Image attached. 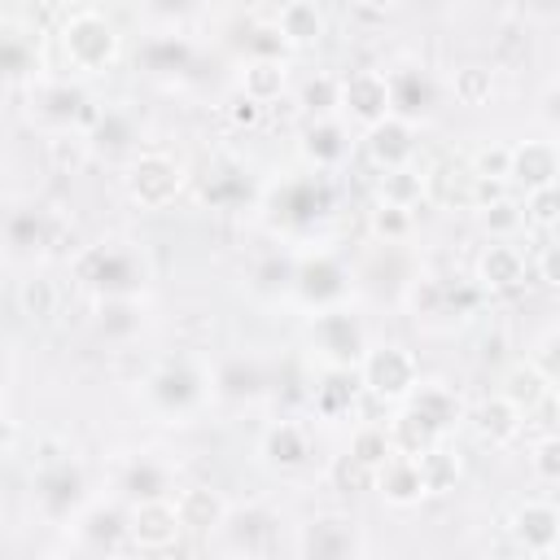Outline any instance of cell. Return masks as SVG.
I'll use <instances>...</instances> for the list:
<instances>
[{
    "label": "cell",
    "instance_id": "1",
    "mask_svg": "<svg viewBox=\"0 0 560 560\" xmlns=\"http://www.w3.org/2000/svg\"><path fill=\"white\" fill-rule=\"evenodd\" d=\"M74 276L79 284H88L96 298H131L144 289V254L127 241H101V245H88L79 258H74Z\"/></svg>",
    "mask_w": 560,
    "mask_h": 560
},
{
    "label": "cell",
    "instance_id": "2",
    "mask_svg": "<svg viewBox=\"0 0 560 560\" xmlns=\"http://www.w3.org/2000/svg\"><path fill=\"white\" fill-rule=\"evenodd\" d=\"M57 39H61L66 61H70L79 74H101V70H109L114 57H118V31H114V22H109L105 13H96V9H70L66 22H61V31H57Z\"/></svg>",
    "mask_w": 560,
    "mask_h": 560
},
{
    "label": "cell",
    "instance_id": "3",
    "mask_svg": "<svg viewBox=\"0 0 560 560\" xmlns=\"http://www.w3.org/2000/svg\"><path fill=\"white\" fill-rule=\"evenodd\" d=\"M271 219L289 232H311L315 223H324L332 214V184L328 171H311V175H289L284 184L271 188Z\"/></svg>",
    "mask_w": 560,
    "mask_h": 560
},
{
    "label": "cell",
    "instance_id": "4",
    "mask_svg": "<svg viewBox=\"0 0 560 560\" xmlns=\"http://www.w3.org/2000/svg\"><path fill=\"white\" fill-rule=\"evenodd\" d=\"M31 490H35L39 516H48L52 525H66V521L79 516V508L88 499V477L70 455H44L39 468H35Z\"/></svg>",
    "mask_w": 560,
    "mask_h": 560
},
{
    "label": "cell",
    "instance_id": "5",
    "mask_svg": "<svg viewBox=\"0 0 560 560\" xmlns=\"http://www.w3.org/2000/svg\"><path fill=\"white\" fill-rule=\"evenodd\" d=\"M306 337H311V350L324 359V368H359V359L368 350V332H363L359 315L346 311L341 302L315 311Z\"/></svg>",
    "mask_w": 560,
    "mask_h": 560
},
{
    "label": "cell",
    "instance_id": "6",
    "mask_svg": "<svg viewBox=\"0 0 560 560\" xmlns=\"http://www.w3.org/2000/svg\"><path fill=\"white\" fill-rule=\"evenodd\" d=\"M359 381H363V394H372L381 402H402L411 394V385L420 381V368H416V354L407 346L385 341V346H368L363 350Z\"/></svg>",
    "mask_w": 560,
    "mask_h": 560
},
{
    "label": "cell",
    "instance_id": "7",
    "mask_svg": "<svg viewBox=\"0 0 560 560\" xmlns=\"http://www.w3.org/2000/svg\"><path fill=\"white\" fill-rule=\"evenodd\" d=\"M144 394L162 416H192L210 394V376L192 359H171L149 372Z\"/></svg>",
    "mask_w": 560,
    "mask_h": 560
},
{
    "label": "cell",
    "instance_id": "8",
    "mask_svg": "<svg viewBox=\"0 0 560 560\" xmlns=\"http://www.w3.org/2000/svg\"><path fill=\"white\" fill-rule=\"evenodd\" d=\"M481 306V284L446 280V276H420L407 284V311L416 319H464Z\"/></svg>",
    "mask_w": 560,
    "mask_h": 560
},
{
    "label": "cell",
    "instance_id": "9",
    "mask_svg": "<svg viewBox=\"0 0 560 560\" xmlns=\"http://www.w3.org/2000/svg\"><path fill=\"white\" fill-rule=\"evenodd\" d=\"M184 188V166L171 158V153H136L131 166H127V192L136 206L144 210H162L179 197Z\"/></svg>",
    "mask_w": 560,
    "mask_h": 560
},
{
    "label": "cell",
    "instance_id": "10",
    "mask_svg": "<svg viewBox=\"0 0 560 560\" xmlns=\"http://www.w3.org/2000/svg\"><path fill=\"white\" fill-rule=\"evenodd\" d=\"M293 293H298L306 306H315V311L337 306V302H346V293H350V271H346L341 258L328 254V249L306 254V258H298Z\"/></svg>",
    "mask_w": 560,
    "mask_h": 560
},
{
    "label": "cell",
    "instance_id": "11",
    "mask_svg": "<svg viewBox=\"0 0 560 560\" xmlns=\"http://www.w3.org/2000/svg\"><path fill=\"white\" fill-rule=\"evenodd\" d=\"M184 534L179 512H175V494H158V499H136L127 508V542L140 551H166L175 547V538Z\"/></svg>",
    "mask_w": 560,
    "mask_h": 560
},
{
    "label": "cell",
    "instance_id": "12",
    "mask_svg": "<svg viewBox=\"0 0 560 560\" xmlns=\"http://www.w3.org/2000/svg\"><path fill=\"white\" fill-rule=\"evenodd\" d=\"M219 529H223L228 547L232 551H245V556H271L280 547V512H271L267 503L228 508Z\"/></svg>",
    "mask_w": 560,
    "mask_h": 560
},
{
    "label": "cell",
    "instance_id": "13",
    "mask_svg": "<svg viewBox=\"0 0 560 560\" xmlns=\"http://www.w3.org/2000/svg\"><path fill=\"white\" fill-rule=\"evenodd\" d=\"M359 551H363L359 525L350 516H337V512L306 521L298 534V556H306V560H350Z\"/></svg>",
    "mask_w": 560,
    "mask_h": 560
},
{
    "label": "cell",
    "instance_id": "14",
    "mask_svg": "<svg viewBox=\"0 0 560 560\" xmlns=\"http://www.w3.org/2000/svg\"><path fill=\"white\" fill-rule=\"evenodd\" d=\"M508 534L516 538V547H525V556L551 560L556 556V542H560V512H556V503L551 499H525L512 512Z\"/></svg>",
    "mask_w": 560,
    "mask_h": 560
},
{
    "label": "cell",
    "instance_id": "15",
    "mask_svg": "<svg viewBox=\"0 0 560 560\" xmlns=\"http://www.w3.org/2000/svg\"><path fill=\"white\" fill-rule=\"evenodd\" d=\"M337 109H341L346 118L363 122V127H372L376 118H385V114H389V79H385V70H350V74L341 79V101H337Z\"/></svg>",
    "mask_w": 560,
    "mask_h": 560
},
{
    "label": "cell",
    "instance_id": "16",
    "mask_svg": "<svg viewBox=\"0 0 560 560\" xmlns=\"http://www.w3.org/2000/svg\"><path fill=\"white\" fill-rule=\"evenodd\" d=\"M31 105H35V118H39L44 127H57V131L79 127V122H92V114H96V109H88V105H92L88 92L74 88V83H66V79L39 83L35 96H31Z\"/></svg>",
    "mask_w": 560,
    "mask_h": 560
},
{
    "label": "cell",
    "instance_id": "17",
    "mask_svg": "<svg viewBox=\"0 0 560 560\" xmlns=\"http://www.w3.org/2000/svg\"><path fill=\"white\" fill-rule=\"evenodd\" d=\"M402 407H407L420 424H429L438 438L451 433V429L464 420V402H459V394H455L446 381H416L411 394L402 398Z\"/></svg>",
    "mask_w": 560,
    "mask_h": 560
},
{
    "label": "cell",
    "instance_id": "18",
    "mask_svg": "<svg viewBox=\"0 0 560 560\" xmlns=\"http://www.w3.org/2000/svg\"><path fill=\"white\" fill-rule=\"evenodd\" d=\"M363 149H368V158H372L381 171L407 166L411 153H416V122L402 118V114H385V118H376V122L363 131Z\"/></svg>",
    "mask_w": 560,
    "mask_h": 560
},
{
    "label": "cell",
    "instance_id": "19",
    "mask_svg": "<svg viewBox=\"0 0 560 560\" xmlns=\"http://www.w3.org/2000/svg\"><path fill=\"white\" fill-rule=\"evenodd\" d=\"M477 171L468 158H442L429 175H424V192L438 201V206H459V210H472L477 206Z\"/></svg>",
    "mask_w": 560,
    "mask_h": 560
},
{
    "label": "cell",
    "instance_id": "20",
    "mask_svg": "<svg viewBox=\"0 0 560 560\" xmlns=\"http://www.w3.org/2000/svg\"><path fill=\"white\" fill-rule=\"evenodd\" d=\"M556 175H560V158L551 140H521L508 149V184H521L529 192V188L556 184Z\"/></svg>",
    "mask_w": 560,
    "mask_h": 560
},
{
    "label": "cell",
    "instance_id": "21",
    "mask_svg": "<svg viewBox=\"0 0 560 560\" xmlns=\"http://www.w3.org/2000/svg\"><path fill=\"white\" fill-rule=\"evenodd\" d=\"M525 280H529V262L521 258L516 245L494 241V245L481 249V258H477V284L481 289H490V293H516Z\"/></svg>",
    "mask_w": 560,
    "mask_h": 560
},
{
    "label": "cell",
    "instance_id": "22",
    "mask_svg": "<svg viewBox=\"0 0 560 560\" xmlns=\"http://www.w3.org/2000/svg\"><path fill=\"white\" fill-rule=\"evenodd\" d=\"M363 398V381H359V368H324L311 402L324 420H341L354 411V402Z\"/></svg>",
    "mask_w": 560,
    "mask_h": 560
},
{
    "label": "cell",
    "instance_id": "23",
    "mask_svg": "<svg viewBox=\"0 0 560 560\" xmlns=\"http://www.w3.org/2000/svg\"><path fill=\"white\" fill-rule=\"evenodd\" d=\"M249 175H245V166H236V162H228V158H214L210 166H206V175H201V201L206 206H214V210H236V206H245L249 201Z\"/></svg>",
    "mask_w": 560,
    "mask_h": 560
},
{
    "label": "cell",
    "instance_id": "24",
    "mask_svg": "<svg viewBox=\"0 0 560 560\" xmlns=\"http://www.w3.org/2000/svg\"><path fill=\"white\" fill-rule=\"evenodd\" d=\"M118 490L136 503V499H158V494H175V472L171 464H162L158 455H131L118 472Z\"/></svg>",
    "mask_w": 560,
    "mask_h": 560
},
{
    "label": "cell",
    "instance_id": "25",
    "mask_svg": "<svg viewBox=\"0 0 560 560\" xmlns=\"http://www.w3.org/2000/svg\"><path fill=\"white\" fill-rule=\"evenodd\" d=\"M262 459H267L271 468H280V472L306 468V459H311V433H306V424H298V420L271 424V429L262 433Z\"/></svg>",
    "mask_w": 560,
    "mask_h": 560
},
{
    "label": "cell",
    "instance_id": "26",
    "mask_svg": "<svg viewBox=\"0 0 560 560\" xmlns=\"http://www.w3.org/2000/svg\"><path fill=\"white\" fill-rule=\"evenodd\" d=\"M74 529L88 547H101V551H114L127 542V508L118 503H92V508H79L74 516Z\"/></svg>",
    "mask_w": 560,
    "mask_h": 560
},
{
    "label": "cell",
    "instance_id": "27",
    "mask_svg": "<svg viewBox=\"0 0 560 560\" xmlns=\"http://www.w3.org/2000/svg\"><path fill=\"white\" fill-rule=\"evenodd\" d=\"M92 153H105V158H122L136 149V118L127 109H96L92 122H88V140H83Z\"/></svg>",
    "mask_w": 560,
    "mask_h": 560
},
{
    "label": "cell",
    "instance_id": "28",
    "mask_svg": "<svg viewBox=\"0 0 560 560\" xmlns=\"http://www.w3.org/2000/svg\"><path fill=\"white\" fill-rule=\"evenodd\" d=\"M302 153H306V162H311L315 171H332V166H341V162L350 158V131L341 127L337 114H332V118H315V122L306 127Z\"/></svg>",
    "mask_w": 560,
    "mask_h": 560
},
{
    "label": "cell",
    "instance_id": "29",
    "mask_svg": "<svg viewBox=\"0 0 560 560\" xmlns=\"http://www.w3.org/2000/svg\"><path fill=\"white\" fill-rule=\"evenodd\" d=\"M52 236H57V223L44 206H18V210L4 214V245L22 249V254H35V249L52 245Z\"/></svg>",
    "mask_w": 560,
    "mask_h": 560
},
{
    "label": "cell",
    "instance_id": "30",
    "mask_svg": "<svg viewBox=\"0 0 560 560\" xmlns=\"http://www.w3.org/2000/svg\"><path fill=\"white\" fill-rule=\"evenodd\" d=\"M472 429H477L481 442H490V446H508V442L521 438L525 416H521L503 394H494V398H481V402L472 407Z\"/></svg>",
    "mask_w": 560,
    "mask_h": 560
},
{
    "label": "cell",
    "instance_id": "31",
    "mask_svg": "<svg viewBox=\"0 0 560 560\" xmlns=\"http://www.w3.org/2000/svg\"><path fill=\"white\" fill-rule=\"evenodd\" d=\"M175 512H179L184 534H214V529L223 525L228 503H223V494L210 490V486H188V490L175 494Z\"/></svg>",
    "mask_w": 560,
    "mask_h": 560
},
{
    "label": "cell",
    "instance_id": "32",
    "mask_svg": "<svg viewBox=\"0 0 560 560\" xmlns=\"http://www.w3.org/2000/svg\"><path fill=\"white\" fill-rule=\"evenodd\" d=\"M389 79V114H402V118H420L429 105H433V83L424 74V66H402Z\"/></svg>",
    "mask_w": 560,
    "mask_h": 560
},
{
    "label": "cell",
    "instance_id": "33",
    "mask_svg": "<svg viewBox=\"0 0 560 560\" xmlns=\"http://www.w3.org/2000/svg\"><path fill=\"white\" fill-rule=\"evenodd\" d=\"M39 70V44L35 31L22 22H0V74L26 79Z\"/></svg>",
    "mask_w": 560,
    "mask_h": 560
},
{
    "label": "cell",
    "instance_id": "34",
    "mask_svg": "<svg viewBox=\"0 0 560 560\" xmlns=\"http://www.w3.org/2000/svg\"><path fill=\"white\" fill-rule=\"evenodd\" d=\"M499 394H503V398H508V402L529 420V411H538V407L556 394V385H551V381H547V376L525 359V363L508 368V376H503V389H499Z\"/></svg>",
    "mask_w": 560,
    "mask_h": 560
},
{
    "label": "cell",
    "instance_id": "35",
    "mask_svg": "<svg viewBox=\"0 0 560 560\" xmlns=\"http://www.w3.org/2000/svg\"><path fill=\"white\" fill-rule=\"evenodd\" d=\"M372 490H381L389 503H398V508H407V503H420V494H424V486H420V472H416V459L411 455H402V451H394L381 468H376V486Z\"/></svg>",
    "mask_w": 560,
    "mask_h": 560
},
{
    "label": "cell",
    "instance_id": "36",
    "mask_svg": "<svg viewBox=\"0 0 560 560\" xmlns=\"http://www.w3.org/2000/svg\"><path fill=\"white\" fill-rule=\"evenodd\" d=\"M276 31L284 35L289 48H311L324 39V13L311 0H284L276 13Z\"/></svg>",
    "mask_w": 560,
    "mask_h": 560
},
{
    "label": "cell",
    "instance_id": "37",
    "mask_svg": "<svg viewBox=\"0 0 560 560\" xmlns=\"http://www.w3.org/2000/svg\"><path fill=\"white\" fill-rule=\"evenodd\" d=\"M210 389L223 394V398H232V402H249V398H258V394L267 389V372H262L254 359H228V363L214 372Z\"/></svg>",
    "mask_w": 560,
    "mask_h": 560
},
{
    "label": "cell",
    "instance_id": "38",
    "mask_svg": "<svg viewBox=\"0 0 560 560\" xmlns=\"http://www.w3.org/2000/svg\"><path fill=\"white\" fill-rule=\"evenodd\" d=\"M140 61H144V70H153V74H179V70H188V61H192V44H188L184 35H175V31H162V35H149V39L140 44Z\"/></svg>",
    "mask_w": 560,
    "mask_h": 560
},
{
    "label": "cell",
    "instance_id": "39",
    "mask_svg": "<svg viewBox=\"0 0 560 560\" xmlns=\"http://www.w3.org/2000/svg\"><path fill=\"white\" fill-rule=\"evenodd\" d=\"M411 459H416V472H420L424 494H446V490H455V481H459V459H455L442 442L424 446V451L411 455Z\"/></svg>",
    "mask_w": 560,
    "mask_h": 560
},
{
    "label": "cell",
    "instance_id": "40",
    "mask_svg": "<svg viewBox=\"0 0 560 560\" xmlns=\"http://www.w3.org/2000/svg\"><path fill=\"white\" fill-rule=\"evenodd\" d=\"M284 57H249L245 74H241V92L254 96V101H276L284 92Z\"/></svg>",
    "mask_w": 560,
    "mask_h": 560
},
{
    "label": "cell",
    "instance_id": "41",
    "mask_svg": "<svg viewBox=\"0 0 560 560\" xmlns=\"http://www.w3.org/2000/svg\"><path fill=\"white\" fill-rule=\"evenodd\" d=\"M57 306H61V289H57L52 276H31V280L18 284V311L26 319H39L44 324V319L57 315Z\"/></svg>",
    "mask_w": 560,
    "mask_h": 560
},
{
    "label": "cell",
    "instance_id": "42",
    "mask_svg": "<svg viewBox=\"0 0 560 560\" xmlns=\"http://www.w3.org/2000/svg\"><path fill=\"white\" fill-rule=\"evenodd\" d=\"M140 324H144L140 293H131V298H101V332L105 337H131V332H140Z\"/></svg>",
    "mask_w": 560,
    "mask_h": 560
},
{
    "label": "cell",
    "instance_id": "43",
    "mask_svg": "<svg viewBox=\"0 0 560 560\" xmlns=\"http://www.w3.org/2000/svg\"><path fill=\"white\" fill-rule=\"evenodd\" d=\"M451 92H455L459 105H486L490 92H494L490 66H459V70L451 74Z\"/></svg>",
    "mask_w": 560,
    "mask_h": 560
},
{
    "label": "cell",
    "instance_id": "44",
    "mask_svg": "<svg viewBox=\"0 0 560 560\" xmlns=\"http://www.w3.org/2000/svg\"><path fill=\"white\" fill-rule=\"evenodd\" d=\"M350 455L363 459L368 468H381L389 455H394V442H389V429L385 424H359L354 438H350Z\"/></svg>",
    "mask_w": 560,
    "mask_h": 560
},
{
    "label": "cell",
    "instance_id": "45",
    "mask_svg": "<svg viewBox=\"0 0 560 560\" xmlns=\"http://www.w3.org/2000/svg\"><path fill=\"white\" fill-rule=\"evenodd\" d=\"M293 271H298L293 254H267L254 267V289L258 293H284V289H293Z\"/></svg>",
    "mask_w": 560,
    "mask_h": 560
},
{
    "label": "cell",
    "instance_id": "46",
    "mask_svg": "<svg viewBox=\"0 0 560 560\" xmlns=\"http://www.w3.org/2000/svg\"><path fill=\"white\" fill-rule=\"evenodd\" d=\"M328 481H332L337 490H346V494H359V490H372V486H376V468H368L363 459H354V455L346 451V455H337V459L328 464Z\"/></svg>",
    "mask_w": 560,
    "mask_h": 560
},
{
    "label": "cell",
    "instance_id": "47",
    "mask_svg": "<svg viewBox=\"0 0 560 560\" xmlns=\"http://www.w3.org/2000/svg\"><path fill=\"white\" fill-rule=\"evenodd\" d=\"M337 101H341V79H337V74H315V79H306V88H302L306 114L332 118V114H337Z\"/></svg>",
    "mask_w": 560,
    "mask_h": 560
},
{
    "label": "cell",
    "instance_id": "48",
    "mask_svg": "<svg viewBox=\"0 0 560 560\" xmlns=\"http://www.w3.org/2000/svg\"><path fill=\"white\" fill-rule=\"evenodd\" d=\"M424 192V175H416L411 166H389L381 179V201H398V206H416Z\"/></svg>",
    "mask_w": 560,
    "mask_h": 560
},
{
    "label": "cell",
    "instance_id": "49",
    "mask_svg": "<svg viewBox=\"0 0 560 560\" xmlns=\"http://www.w3.org/2000/svg\"><path fill=\"white\" fill-rule=\"evenodd\" d=\"M477 210H481L486 232H494V236H512L516 228H525V210H521V201H512V197H490V201L477 206Z\"/></svg>",
    "mask_w": 560,
    "mask_h": 560
},
{
    "label": "cell",
    "instance_id": "50",
    "mask_svg": "<svg viewBox=\"0 0 560 560\" xmlns=\"http://www.w3.org/2000/svg\"><path fill=\"white\" fill-rule=\"evenodd\" d=\"M521 210H525V223H534V228H542V232H551V228H556V219H560V201H556V184H542V188H529V192H525V201H521Z\"/></svg>",
    "mask_w": 560,
    "mask_h": 560
},
{
    "label": "cell",
    "instance_id": "51",
    "mask_svg": "<svg viewBox=\"0 0 560 560\" xmlns=\"http://www.w3.org/2000/svg\"><path fill=\"white\" fill-rule=\"evenodd\" d=\"M411 206H398V201H381L376 210H372V232L376 236H385V245H394V241H402L407 232H411Z\"/></svg>",
    "mask_w": 560,
    "mask_h": 560
},
{
    "label": "cell",
    "instance_id": "52",
    "mask_svg": "<svg viewBox=\"0 0 560 560\" xmlns=\"http://www.w3.org/2000/svg\"><path fill=\"white\" fill-rule=\"evenodd\" d=\"M529 464H534V472H538L547 486H556V481H560V438H556V433H542V438L534 442Z\"/></svg>",
    "mask_w": 560,
    "mask_h": 560
},
{
    "label": "cell",
    "instance_id": "53",
    "mask_svg": "<svg viewBox=\"0 0 560 560\" xmlns=\"http://www.w3.org/2000/svg\"><path fill=\"white\" fill-rule=\"evenodd\" d=\"M245 48H249V57H284V35L276 31V22H258V26H249V35H245Z\"/></svg>",
    "mask_w": 560,
    "mask_h": 560
},
{
    "label": "cell",
    "instance_id": "54",
    "mask_svg": "<svg viewBox=\"0 0 560 560\" xmlns=\"http://www.w3.org/2000/svg\"><path fill=\"white\" fill-rule=\"evenodd\" d=\"M521 57H529V35H521V26H508L494 39V66H516Z\"/></svg>",
    "mask_w": 560,
    "mask_h": 560
},
{
    "label": "cell",
    "instance_id": "55",
    "mask_svg": "<svg viewBox=\"0 0 560 560\" xmlns=\"http://www.w3.org/2000/svg\"><path fill=\"white\" fill-rule=\"evenodd\" d=\"M468 162H472V171H477L481 179H499V184H508V144L481 149V153H472Z\"/></svg>",
    "mask_w": 560,
    "mask_h": 560
},
{
    "label": "cell",
    "instance_id": "56",
    "mask_svg": "<svg viewBox=\"0 0 560 560\" xmlns=\"http://www.w3.org/2000/svg\"><path fill=\"white\" fill-rule=\"evenodd\" d=\"M556 346H560V332H556V328H547V332L538 337V346H534V354H529V363H534V368H538V372H542V376H547L551 385L560 381V363H556Z\"/></svg>",
    "mask_w": 560,
    "mask_h": 560
},
{
    "label": "cell",
    "instance_id": "57",
    "mask_svg": "<svg viewBox=\"0 0 560 560\" xmlns=\"http://www.w3.org/2000/svg\"><path fill=\"white\" fill-rule=\"evenodd\" d=\"M197 9H201V0H144V13L158 22H184Z\"/></svg>",
    "mask_w": 560,
    "mask_h": 560
},
{
    "label": "cell",
    "instance_id": "58",
    "mask_svg": "<svg viewBox=\"0 0 560 560\" xmlns=\"http://www.w3.org/2000/svg\"><path fill=\"white\" fill-rule=\"evenodd\" d=\"M258 109H262V101H254V96H245V92L232 101V118H236V122H245V127H249V122H258Z\"/></svg>",
    "mask_w": 560,
    "mask_h": 560
},
{
    "label": "cell",
    "instance_id": "59",
    "mask_svg": "<svg viewBox=\"0 0 560 560\" xmlns=\"http://www.w3.org/2000/svg\"><path fill=\"white\" fill-rule=\"evenodd\" d=\"M538 267H542V284H556V245H542Z\"/></svg>",
    "mask_w": 560,
    "mask_h": 560
},
{
    "label": "cell",
    "instance_id": "60",
    "mask_svg": "<svg viewBox=\"0 0 560 560\" xmlns=\"http://www.w3.org/2000/svg\"><path fill=\"white\" fill-rule=\"evenodd\" d=\"M542 118H547V127H556V83L542 92Z\"/></svg>",
    "mask_w": 560,
    "mask_h": 560
},
{
    "label": "cell",
    "instance_id": "61",
    "mask_svg": "<svg viewBox=\"0 0 560 560\" xmlns=\"http://www.w3.org/2000/svg\"><path fill=\"white\" fill-rule=\"evenodd\" d=\"M9 438H13V424H9V420H4V416H0V451H4V446H9Z\"/></svg>",
    "mask_w": 560,
    "mask_h": 560
},
{
    "label": "cell",
    "instance_id": "62",
    "mask_svg": "<svg viewBox=\"0 0 560 560\" xmlns=\"http://www.w3.org/2000/svg\"><path fill=\"white\" fill-rule=\"evenodd\" d=\"M359 4H363V9H394L398 0H359Z\"/></svg>",
    "mask_w": 560,
    "mask_h": 560
},
{
    "label": "cell",
    "instance_id": "63",
    "mask_svg": "<svg viewBox=\"0 0 560 560\" xmlns=\"http://www.w3.org/2000/svg\"><path fill=\"white\" fill-rule=\"evenodd\" d=\"M521 4H525V9H547L551 0H521Z\"/></svg>",
    "mask_w": 560,
    "mask_h": 560
},
{
    "label": "cell",
    "instance_id": "64",
    "mask_svg": "<svg viewBox=\"0 0 560 560\" xmlns=\"http://www.w3.org/2000/svg\"><path fill=\"white\" fill-rule=\"evenodd\" d=\"M61 4H70V0H61Z\"/></svg>",
    "mask_w": 560,
    "mask_h": 560
}]
</instances>
